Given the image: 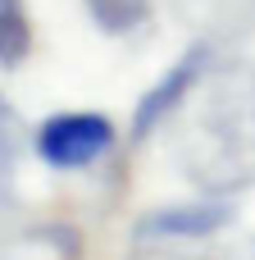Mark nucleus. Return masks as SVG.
<instances>
[{
	"label": "nucleus",
	"mask_w": 255,
	"mask_h": 260,
	"mask_svg": "<svg viewBox=\"0 0 255 260\" xmlns=\"http://www.w3.org/2000/svg\"><path fill=\"white\" fill-rule=\"evenodd\" d=\"M87 9H91V23H96L100 32H110V37H128L132 27L146 23L151 0H87Z\"/></svg>",
	"instance_id": "9"
},
{
	"label": "nucleus",
	"mask_w": 255,
	"mask_h": 260,
	"mask_svg": "<svg viewBox=\"0 0 255 260\" xmlns=\"http://www.w3.org/2000/svg\"><path fill=\"white\" fill-rule=\"evenodd\" d=\"M210 260H246V256H237V251H224V256H210Z\"/></svg>",
	"instance_id": "11"
},
{
	"label": "nucleus",
	"mask_w": 255,
	"mask_h": 260,
	"mask_svg": "<svg viewBox=\"0 0 255 260\" xmlns=\"http://www.w3.org/2000/svg\"><path fill=\"white\" fill-rule=\"evenodd\" d=\"M78 233L64 229V224H37L27 233H14L5 247H0V260H78Z\"/></svg>",
	"instance_id": "6"
},
{
	"label": "nucleus",
	"mask_w": 255,
	"mask_h": 260,
	"mask_svg": "<svg viewBox=\"0 0 255 260\" xmlns=\"http://www.w3.org/2000/svg\"><path fill=\"white\" fill-rule=\"evenodd\" d=\"M32 50V23L23 0H0V69L23 64Z\"/></svg>",
	"instance_id": "8"
},
{
	"label": "nucleus",
	"mask_w": 255,
	"mask_h": 260,
	"mask_svg": "<svg viewBox=\"0 0 255 260\" xmlns=\"http://www.w3.org/2000/svg\"><path fill=\"white\" fill-rule=\"evenodd\" d=\"M32 146L50 169H87L114 146V123L96 110H59L37 128Z\"/></svg>",
	"instance_id": "2"
},
{
	"label": "nucleus",
	"mask_w": 255,
	"mask_h": 260,
	"mask_svg": "<svg viewBox=\"0 0 255 260\" xmlns=\"http://www.w3.org/2000/svg\"><path fill=\"white\" fill-rule=\"evenodd\" d=\"M183 27L205 46H237L255 27V0H178Z\"/></svg>",
	"instance_id": "5"
},
{
	"label": "nucleus",
	"mask_w": 255,
	"mask_h": 260,
	"mask_svg": "<svg viewBox=\"0 0 255 260\" xmlns=\"http://www.w3.org/2000/svg\"><path fill=\"white\" fill-rule=\"evenodd\" d=\"M132 260H178V256H169V251H160V247H151V251L141 247V251H137Z\"/></svg>",
	"instance_id": "10"
},
{
	"label": "nucleus",
	"mask_w": 255,
	"mask_h": 260,
	"mask_svg": "<svg viewBox=\"0 0 255 260\" xmlns=\"http://www.w3.org/2000/svg\"><path fill=\"white\" fill-rule=\"evenodd\" d=\"M210 59H214V46L196 41L178 64H169V69H164V78H160V82L137 101V114H132V142L151 137L160 123H169V119L183 110V101L192 96V87L201 82V73L210 69Z\"/></svg>",
	"instance_id": "3"
},
{
	"label": "nucleus",
	"mask_w": 255,
	"mask_h": 260,
	"mask_svg": "<svg viewBox=\"0 0 255 260\" xmlns=\"http://www.w3.org/2000/svg\"><path fill=\"white\" fill-rule=\"evenodd\" d=\"M233 219L228 197H205V201H187V206H164L137 219V242H187V238H205L214 229H224Z\"/></svg>",
	"instance_id": "4"
},
{
	"label": "nucleus",
	"mask_w": 255,
	"mask_h": 260,
	"mask_svg": "<svg viewBox=\"0 0 255 260\" xmlns=\"http://www.w3.org/2000/svg\"><path fill=\"white\" fill-rule=\"evenodd\" d=\"M18 160H23V123L18 110L0 96V215L14 206L18 192Z\"/></svg>",
	"instance_id": "7"
},
{
	"label": "nucleus",
	"mask_w": 255,
	"mask_h": 260,
	"mask_svg": "<svg viewBox=\"0 0 255 260\" xmlns=\"http://www.w3.org/2000/svg\"><path fill=\"white\" fill-rule=\"evenodd\" d=\"M183 178L205 197H237L255 183V64L210 59L173 114Z\"/></svg>",
	"instance_id": "1"
}]
</instances>
